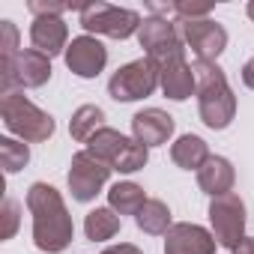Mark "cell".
Listing matches in <instances>:
<instances>
[{"label":"cell","mask_w":254,"mask_h":254,"mask_svg":"<svg viewBox=\"0 0 254 254\" xmlns=\"http://www.w3.org/2000/svg\"><path fill=\"white\" fill-rule=\"evenodd\" d=\"M27 209L33 215V245L45 254H60L75 239V221L66 209L63 194L48 183L27 189Z\"/></svg>","instance_id":"1"},{"label":"cell","mask_w":254,"mask_h":254,"mask_svg":"<svg viewBox=\"0 0 254 254\" xmlns=\"http://www.w3.org/2000/svg\"><path fill=\"white\" fill-rule=\"evenodd\" d=\"M194 69V96H197V114H200V123L212 132H221L233 123L236 117V96L227 84V75L218 63H209V60H194L191 63Z\"/></svg>","instance_id":"2"},{"label":"cell","mask_w":254,"mask_h":254,"mask_svg":"<svg viewBox=\"0 0 254 254\" xmlns=\"http://www.w3.org/2000/svg\"><path fill=\"white\" fill-rule=\"evenodd\" d=\"M0 117H3V126L24 144H45L54 135V117L45 114L42 108H36L21 90L15 93H3L0 99Z\"/></svg>","instance_id":"3"},{"label":"cell","mask_w":254,"mask_h":254,"mask_svg":"<svg viewBox=\"0 0 254 254\" xmlns=\"http://www.w3.org/2000/svg\"><path fill=\"white\" fill-rule=\"evenodd\" d=\"M144 18L135 9H123V6H111L102 0L81 6V27L93 36H111V39H129L138 36Z\"/></svg>","instance_id":"4"},{"label":"cell","mask_w":254,"mask_h":254,"mask_svg":"<svg viewBox=\"0 0 254 254\" xmlns=\"http://www.w3.org/2000/svg\"><path fill=\"white\" fill-rule=\"evenodd\" d=\"M159 87V63L153 57H138L120 66L108 81V96L114 102H138L153 96Z\"/></svg>","instance_id":"5"},{"label":"cell","mask_w":254,"mask_h":254,"mask_svg":"<svg viewBox=\"0 0 254 254\" xmlns=\"http://www.w3.org/2000/svg\"><path fill=\"white\" fill-rule=\"evenodd\" d=\"M48 81H51V57H45L36 48H24L12 63L0 66V90L3 93H15V87L36 90L45 87Z\"/></svg>","instance_id":"6"},{"label":"cell","mask_w":254,"mask_h":254,"mask_svg":"<svg viewBox=\"0 0 254 254\" xmlns=\"http://www.w3.org/2000/svg\"><path fill=\"white\" fill-rule=\"evenodd\" d=\"M114 168L108 162H102L99 156H93L90 150H81L72 156L69 162V174H66V183H69V191L78 203H90L96 200V194L105 189V183L111 180Z\"/></svg>","instance_id":"7"},{"label":"cell","mask_w":254,"mask_h":254,"mask_svg":"<svg viewBox=\"0 0 254 254\" xmlns=\"http://www.w3.org/2000/svg\"><path fill=\"white\" fill-rule=\"evenodd\" d=\"M138 42L144 48V57H153L156 63H165V60L189 51L183 42V33H180V21H171L162 15L144 18V24L138 30Z\"/></svg>","instance_id":"8"},{"label":"cell","mask_w":254,"mask_h":254,"mask_svg":"<svg viewBox=\"0 0 254 254\" xmlns=\"http://www.w3.org/2000/svg\"><path fill=\"white\" fill-rule=\"evenodd\" d=\"M209 221H212L215 242L221 248L233 251L245 239V200L236 191L212 197V203H209Z\"/></svg>","instance_id":"9"},{"label":"cell","mask_w":254,"mask_h":254,"mask_svg":"<svg viewBox=\"0 0 254 254\" xmlns=\"http://www.w3.org/2000/svg\"><path fill=\"white\" fill-rule=\"evenodd\" d=\"M180 33L186 48L194 54V60H209L215 63L221 51L227 48V30L212 21V18H197V21H180Z\"/></svg>","instance_id":"10"},{"label":"cell","mask_w":254,"mask_h":254,"mask_svg":"<svg viewBox=\"0 0 254 254\" xmlns=\"http://www.w3.org/2000/svg\"><path fill=\"white\" fill-rule=\"evenodd\" d=\"M63 60H66V66H69L72 75H78V78H96L108 66V48L96 36L84 33V36H75L69 42Z\"/></svg>","instance_id":"11"},{"label":"cell","mask_w":254,"mask_h":254,"mask_svg":"<svg viewBox=\"0 0 254 254\" xmlns=\"http://www.w3.org/2000/svg\"><path fill=\"white\" fill-rule=\"evenodd\" d=\"M215 236L191 221H180L165 233V254H215Z\"/></svg>","instance_id":"12"},{"label":"cell","mask_w":254,"mask_h":254,"mask_svg":"<svg viewBox=\"0 0 254 254\" xmlns=\"http://www.w3.org/2000/svg\"><path fill=\"white\" fill-rule=\"evenodd\" d=\"M159 87H162V93H165L171 102H186V99H191V93L197 90V84H194V69H191V63L186 60V54L159 63Z\"/></svg>","instance_id":"13"},{"label":"cell","mask_w":254,"mask_h":254,"mask_svg":"<svg viewBox=\"0 0 254 254\" xmlns=\"http://www.w3.org/2000/svg\"><path fill=\"white\" fill-rule=\"evenodd\" d=\"M132 135L144 147H162L174 135V117L162 108H144L132 117Z\"/></svg>","instance_id":"14"},{"label":"cell","mask_w":254,"mask_h":254,"mask_svg":"<svg viewBox=\"0 0 254 254\" xmlns=\"http://www.w3.org/2000/svg\"><path fill=\"white\" fill-rule=\"evenodd\" d=\"M30 42H33V48L42 51L45 57L66 54V48H69V27H66V21L57 18V15L33 18V24H30Z\"/></svg>","instance_id":"15"},{"label":"cell","mask_w":254,"mask_h":254,"mask_svg":"<svg viewBox=\"0 0 254 254\" xmlns=\"http://www.w3.org/2000/svg\"><path fill=\"white\" fill-rule=\"evenodd\" d=\"M233 183H236V171H233L230 159H224V156H209L203 162V168L197 171V186L209 197H221V194L233 191Z\"/></svg>","instance_id":"16"},{"label":"cell","mask_w":254,"mask_h":254,"mask_svg":"<svg viewBox=\"0 0 254 254\" xmlns=\"http://www.w3.org/2000/svg\"><path fill=\"white\" fill-rule=\"evenodd\" d=\"M171 159L183 171H200L203 162L209 159V147L200 135H180L171 144Z\"/></svg>","instance_id":"17"},{"label":"cell","mask_w":254,"mask_h":254,"mask_svg":"<svg viewBox=\"0 0 254 254\" xmlns=\"http://www.w3.org/2000/svg\"><path fill=\"white\" fill-rule=\"evenodd\" d=\"M147 200L150 197L144 194V189L138 183H129V180H126V183H114L108 189V206L117 215H138Z\"/></svg>","instance_id":"18"},{"label":"cell","mask_w":254,"mask_h":254,"mask_svg":"<svg viewBox=\"0 0 254 254\" xmlns=\"http://www.w3.org/2000/svg\"><path fill=\"white\" fill-rule=\"evenodd\" d=\"M99 129H105V111L99 105H81L69 120V135L78 144H87Z\"/></svg>","instance_id":"19"},{"label":"cell","mask_w":254,"mask_h":254,"mask_svg":"<svg viewBox=\"0 0 254 254\" xmlns=\"http://www.w3.org/2000/svg\"><path fill=\"white\" fill-rule=\"evenodd\" d=\"M135 221H138V227H141L144 233H150V236H165V233L174 227L171 209H168V203L159 200V197H150V200L141 206V212L135 215Z\"/></svg>","instance_id":"20"},{"label":"cell","mask_w":254,"mask_h":254,"mask_svg":"<svg viewBox=\"0 0 254 254\" xmlns=\"http://www.w3.org/2000/svg\"><path fill=\"white\" fill-rule=\"evenodd\" d=\"M120 227H123V221H120V215L111 206H96L84 218V233H87L90 242H105V239L117 236Z\"/></svg>","instance_id":"21"},{"label":"cell","mask_w":254,"mask_h":254,"mask_svg":"<svg viewBox=\"0 0 254 254\" xmlns=\"http://www.w3.org/2000/svg\"><path fill=\"white\" fill-rule=\"evenodd\" d=\"M126 144H129V138H126L123 132H117V129H111V126H105V129H99V132L87 141V150L114 168V162L120 159V153L126 150Z\"/></svg>","instance_id":"22"},{"label":"cell","mask_w":254,"mask_h":254,"mask_svg":"<svg viewBox=\"0 0 254 254\" xmlns=\"http://www.w3.org/2000/svg\"><path fill=\"white\" fill-rule=\"evenodd\" d=\"M0 162H3L6 174H18L30 162V147L15 138H0Z\"/></svg>","instance_id":"23"},{"label":"cell","mask_w":254,"mask_h":254,"mask_svg":"<svg viewBox=\"0 0 254 254\" xmlns=\"http://www.w3.org/2000/svg\"><path fill=\"white\" fill-rule=\"evenodd\" d=\"M147 159H150V147H144L141 141L129 138L126 150H123V153H120V159L114 162V171H120V174H135V171H144Z\"/></svg>","instance_id":"24"},{"label":"cell","mask_w":254,"mask_h":254,"mask_svg":"<svg viewBox=\"0 0 254 254\" xmlns=\"http://www.w3.org/2000/svg\"><path fill=\"white\" fill-rule=\"evenodd\" d=\"M81 6L84 3H60V0H30V3H27V9L33 12V18H45V15L63 18L66 9H78L81 12Z\"/></svg>","instance_id":"25"},{"label":"cell","mask_w":254,"mask_h":254,"mask_svg":"<svg viewBox=\"0 0 254 254\" xmlns=\"http://www.w3.org/2000/svg\"><path fill=\"white\" fill-rule=\"evenodd\" d=\"M171 6L180 21H197L212 12V3H191V0H180V3H171Z\"/></svg>","instance_id":"26"},{"label":"cell","mask_w":254,"mask_h":254,"mask_svg":"<svg viewBox=\"0 0 254 254\" xmlns=\"http://www.w3.org/2000/svg\"><path fill=\"white\" fill-rule=\"evenodd\" d=\"M0 33H3V42H0V48H3V63H12L18 57V27L12 21H0Z\"/></svg>","instance_id":"27"},{"label":"cell","mask_w":254,"mask_h":254,"mask_svg":"<svg viewBox=\"0 0 254 254\" xmlns=\"http://www.w3.org/2000/svg\"><path fill=\"white\" fill-rule=\"evenodd\" d=\"M3 218H6V227H3V239H12L15 230H18V200L6 197L3 200Z\"/></svg>","instance_id":"28"},{"label":"cell","mask_w":254,"mask_h":254,"mask_svg":"<svg viewBox=\"0 0 254 254\" xmlns=\"http://www.w3.org/2000/svg\"><path fill=\"white\" fill-rule=\"evenodd\" d=\"M102 254H144L138 245H132V242H120V245H111V248H105Z\"/></svg>","instance_id":"29"},{"label":"cell","mask_w":254,"mask_h":254,"mask_svg":"<svg viewBox=\"0 0 254 254\" xmlns=\"http://www.w3.org/2000/svg\"><path fill=\"white\" fill-rule=\"evenodd\" d=\"M242 84H245L248 90H254V57L242 66Z\"/></svg>","instance_id":"30"},{"label":"cell","mask_w":254,"mask_h":254,"mask_svg":"<svg viewBox=\"0 0 254 254\" xmlns=\"http://www.w3.org/2000/svg\"><path fill=\"white\" fill-rule=\"evenodd\" d=\"M233 254H254V236H245V239L233 248Z\"/></svg>","instance_id":"31"},{"label":"cell","mask_w":254,"mask_h":254,"mask_svg":"<svg viewBox=\"0 0 254 254\" xmlns=\"http://www.w3.org/2000/svg\"><path fill=\"white\" fill-rule=\"evenodd\" d=\"M245 12H248V18L254 21V0H248V6H245Z\"/></svg>","instance_id":"32"}]
</instances>
